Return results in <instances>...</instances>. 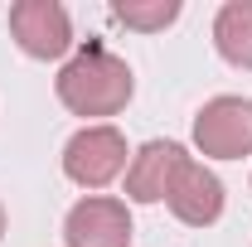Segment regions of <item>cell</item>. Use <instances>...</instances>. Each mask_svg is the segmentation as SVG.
<instances>
[{
    "mask_svg": "<svg viewBox=\"0 0 252 247\" xmlns=\"http://www.w3.org/2000/svg\"><path fill=\"white\" fill-rule=\"evenodd\" d=\"M214 44L233 68H252V0H228L214 15Z\"/></svg>",
    "mask_w": 252,
    "mask_h": 247,
    "instance_id": "8",
    "label": "cell"
},
{
    "mask_svg": "<svg viewBox=\"0 0 252 247\" xmlns=\"http://www.w3.org/2000/svg\"><path fill=\"white\" fill-rule=\"evenodd\" d=\"M112 15L122 20L126 30L156 34V30L180 20V0H112Z\"/></svg>",
    "mask_w": 252,
    "mask_h": 247,
    "instance_id": "9",
    "label": "cell"
},
{
    "mask_svg": "<svg viewBox=\"0 0 252 247\" xmlns=\"http://www.w3.org/2000/svg\"><path fill=\"white\" fill-rule=\"evenodd\" d=\"M126 170V136L117 126H83L63 146V175L83 189H102Z\"/></svg>",
    "mask_w": 252,
    "mask_h": 247,
    "instance_id": "3",
    "label": "cell"
},
{
    "mask_svg": "<svg viewBox=\"0 0 252 247\" xmlns=\"http://www.w3.org/2000/svg\"><path fill=\"white\" fill-rule=\"evenodd\" d=\"M0 238H5V209H0Z\"/></svg>",
    "mask_w": 252,
    "mask_h": 247,
    "instance_id": "10",
    "label": "cell"
},
{
    "mask_svg": "<svg viewBox=\"0 0 252 247\" xmlns=\"http://www.w3.org/2000/svg\"><path fill=\"white\" fill-rule=\"evenodd\" d=\"M10 34L30 59H63L73 49V20L59 0H20L10 5Z\"/></svg>",
    "mask_w": 252,
    "mask_h": 247,
    "instance_id": "4",
    "label": "cell"
},
{
    "mask_svg": "<svg viewBox=\"0 0 252 247\" xmlns=\"http://www.w3.org/2000/svg\"><path fill=\"white\" fill-rule=\"evenodd\" d=\"M63 243L68 247H131V214L122 199L88 194L63 218Z\"/></svg>",
    "mask_w": 252,
    "mask_h": 247,
    "instance_id": "5",
    "label": "cell"
},
{
    "mask_svg": "<svg viewBox=\"0 0 252 247\" xmlns=\"http://www.w3.org/2000/svg\"><path fill=\"white\" fill-rule=\"evenodd\" d=\"M194 146L214 160L252 155V97H214L194 117Z\"/></svg>",
    "mask_w": 252,
    "mask_h": 247,
    "instance_id": "2",
    "label": "cell"
},
{
    "mask_svg": "<svg viewBox=\"0 0 252 247\" xmlns=\"http://www.w3.org/2000/svg\"><path fill=\"white\" fill-rule=\"evenodd\" d=\"M185 160V146L175 141H146L126 165V199L131 204H160L170 194V180Z\"/></svg>",
    "mask_w": 252,
    "mask_h": 247,
    "instance_id": "7",
    "label": "cell"
},
{
    "mask_svg": "<svg viewBox=\"0 0 252 247\" xmlns=\"http://www.w3.org/2000/svg\"><path fill=\"white\" fill-rule=\"evenodd\" d=\"M54 88H59V102L73 117H117L126 102H131V88L136 83H131L126 59H117L102 44H88V49H78L73 59L63 63Z\"/></svg>",
    "mask_w": 252,
    "mask_h": 247,
    "instance_id": "1",
    "label": "cell"
},
{
    "mask_svg": "<svg viewBox=\"0 0 252 247\" xmlns=\"http://www.w3.org/2000/svg\"><path fill=\"white\" fill-rule=\"evenodd\" d=\"M165 204H170V214L180 218V223L209 228V223H219V214H223V185H219L214 170H204L194 155H185L180 170H175V180H170Z\"/></svg>",
    "mask_w": 252,
    "mask_h": 247,
    "instance_id": "6",
    "label": "cell"
}]
</instances>
